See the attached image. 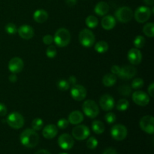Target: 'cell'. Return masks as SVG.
<instances>
[{"label":"cell","instance_id":"43","mask_svg":"<svg viewBox=\"0 0 154 154\" xmlns=\"http://www.w3.org/2000/svg\"><path fill=\"white\" fill-rule=\"evenodd\" d=\"M68 82L69 83V84L70 85H75L77 83V78H75V76H70L69 78V81H68Z\"/></svg>","mask_w":154,"mask_h":154},{"label":"cell","instance_id":"18","mask_svg":"<svg viewBox=\"0 0 154 154\" xmlns=\"http://www.w3.org/2000/svg\"><path fill=\"white\" fill-rule=\"evenodd\" d=\"M20 37L25 40H29L34 36V29L29 25L21 26L17 30Z\"/></svg>","mask_w":154,"mask_h":154},{"label":"cell","instance_id":"48","mask_svg":"<svg viewBox=\"0 0 154 154\" xmlns=\"http://www.w3.org/2000/svg\"><path fill=\"white\" fill-rule=\"evenodd\" d=\"M35 154H51V153L46 150H38V151Z\"/></svg>","mask_w":154,"mask_h":154},{"label":"cell","instance_id":"41","mask_svg":"<svg viewBox=\"0 0 154 154\" xmlns=\"http://www.w3.org/2000/svg\"><path fill=\"white\" fill-rule=\"evenodd\" d=\"M7 108L2 103H0V116H5L7 114Z\"/></svg>","mask_w":154,"mask_h":154},{"label":"cell","instance_id":"17","mask_svg":"<svg viewBox=\"0 0 154 154\" xmlns=\"http://www.w3.org/2000/svg\"><path fill=\"white\" fill-rule=\"evenodd\" d=\"M128 60L132 65H138L142 60V54L138 48H132L128 53Z\"/></svg>","mask_w":154,"mask_h":154},{"label":"cell","instance_id":"3","mask_svg":"<svg viewBox=\"0 0 154 154\" xmlns=\"http://www.w3.org/2000/svg\"><path fill=\"white\" fill-rule=\"evenodd\" d=\"M94 34L88 29H84L81 30L79 33L80 43L85 48H91L95 42Z\"/></svg>","mask_w":154,"mask_h":154},{"label":"cell","instance_id":"32","mask_svg":"<svg viewBox=\"0 0 154 154\" xmlns=\"http://www.w3.org/2000/svg\"><path fill=\"white\" fill-rule=\"evenodd\" d=\"M145 44V38L144 36L142 35H138L134 40V45H135V48H142L144 46Z\"/></svg>","mask_w":154,"mask_h":154},{"label":"cell","instance_id":"47","mask_svg":"<svg viewBox=\"0 0 154 154\" xmlns=\"http://www.w3.org/2000/svg\"><path fill=\"white\" fill-rule=\"evenodd\" d=\"M9 81H11V83H14L16 82L17 81V75H15V74H13L12 73V75H11L10 76H9Z\"/></svg>","mask_w":154,"mask_h":154},{"label":"cell","instance_id":"46","mask_svg":"<svg viewBox=\"0 0 154 154\" xmlns=\"http://www.w3.org/2000/svg\"><path fill=\"white\" fill-rule=\"evenodd\" d=\"M66 4L69 7H73L77 4V0H66Z\"/></svg>","mask_w":154,"mask_h":154},{"label":"cell","instance_id":"42","mask_svg":"<svg viewBox=\"0 0 154 154\" xmlns=\"http://www.w3.org/2000/svg\"><path fill=\"white\" fill-rule=\"evenodd\" d=\"M120 67H119L118 66H117V65H114V66H113L112 67H111V72H112V74H114V75H118L119 72H120Z\"/></svg>","mask_w":154,"mask_h":154},{"label":"cell","instance_id":"20","mask_svg":"<svg viewBox=\"0 0 154 154\" xmlns=\"http://www.w3.org/2000/svg\"><path fill=\"white\" fill-rule=\"evenodd\" d=\"M116 25V20L111 15H108L102 18V26L105 30H111L114 29Z\"/></svg>","mask_w":154,"mask_h":154},{"label":"cell","instance_id":"40","mask_svg":"<svg viewBox=\"0 0 154 154\" xmlns=\"http://www.w3.org/2000/svg\"><path fill=\"white\" fill-rule=\"evenodd\" d=\"M53 42H54V38L51 35H46L43 37V42L45 45H50L52 44Z\"/></svg>","mask_w":154,"mask_h":154},{"label":"cell","instance_id":"19","mask_svg":"<svg viewBox=\"0 0 154 154\" xmlns=\"http://www.w3.org/2000/svg\"><path fill=\"white\" fill-rule=\"evenodd\" d=\"M57 133H58V129L57 126L54 124L47 125L42 131V135L47 139H52L55 138Z\"/></svg>","mask_w":154,"mask_h":154},{"label":"cell","instance_id":"49","mask_svg":"<svg viewBox=\"0 0 154 154\" xmlns=\"http://www.w3.org/2000/svg\"><path fill=\"white\" fill-rule=\"evenodd\" d=\"M144 2L146 5H147L149 6L153 5L154 0H144Z\"/></svg>","mask_w":154,"mask_h":154},{"label":"cell","instance_id":"37","mask_svg":"<svg viewBox=\"0 0 154 154\" xmlns=\"http://www.w3.org/2000/svg\"><path fill=\"white\" fill-rule=\"evenodd\" d=\"M46 54L49 58H54L57 55V48L55 46H49L47 48Z\"/></svg>","mask_w":154,"mask_h":154},{"label":"cell","instance_id":"31","mask_svg":"<svg viewBox=\"0 0 154 154\" xmlns=\"http://www.w3.org/2000/svg\"><path fill=\"white\" fill-rule=\"evenodd\" d=\"M44 122L41 118H35L32 122V127L35 131L41 130L43 127Z\"/></svg>","mask_w":154,"mask_h":154},{"label":"cell","instance_id":"27","mask_svg":"<svg viewBox=\"0 0 154 154\" xmlns=\"http://www.w3.org/2000/svg\"><path fill=\"white\" fill-rule=\"evenodd\" d=\"M86 25L89 27V28H96V26L99 24V20H98L97 17H96L93 16V15H90L88 16L86 18Z\"/></svg>","mask_w":154,"mask_h":154},{"label":"cell","instance_id":"23","mask_svg":"<svg viewBox=\"0 0 154 154\" xmlns=\"http://www.w3.org/2000/svg\"><path fill=\"white\" fill-rule=\"evenodd\" d=\"M109 11V5L105 2H99L94 8L95 13L99 16H105Z\"/></svg>","mask_w":154,"mask_h":154},{"label":"cell","instance_id":"44","mask_svg":"<svg viewBox=\"0 0 154 154\" xmlns=\"http://www.w3.org/2000/svg\"><path fill=\"white\" fill-rule=\"evenodd\" d=\"M148 93L151 97H153L154 96V84L152 83L150 85V87H148Z\"/></svg>","mask_w":154,"mask_h":154},{"label":"cell","instance_id":"28","mask_svg":"<svg viewBox=\"0 0 154 154\" xmlns=\"http://www.w3.org/2000/svg\"><path fill=\"white\" fill-rule=\"evenodd\" d=\"M143 32L144 35L150 38H153L154 36V24L153 23H148L146 24L143 28Z\"/></svg>","mask_w":154,"mask_h":154},{"label":"cell","instance_id":"2","mask_svg":"<svg viewBox=\"0 0 154 154\" xmlns=\"http://www.w3.org/2000/svg\"><path fill=\"white\" fill-rule=\"evenodd\" d=\"M71 41V35L69 30L65 28L59 29L54 35V42L60 48L66 47Z\"/></svg>","mask_w":154,"mask_h":154},{"label":"cell","instance_id":"24","mask_svg":"<svg viewBox=\"0 0 154 154\" xmlns=\"http://www.w3.org/2000/svg\"><path fill=\"white\" fill-rule=\"evenodd\" d=\"M117 81V76L114 74H107L103 77L102 83L105 87H111L115 84Z\"/></svg>","mask_w":154,"mask_h":154},{"label":"cell","instance_id":"8","mask_svg":"<svg viewBox=\"0 0 154 154\" xmlns=\"http://www.w3.org/2000/svg\"><path fill=\"white\" fill-rule=\"evenodd\" d=\"M111 136L117 141H123L127 136V129L122 124L114 125L111 129Z\"/></svg>","mask_w":154,"mask_h":154},{"label":"cell","instance_id":"5","mask_svg":"<svg viewBox=\"0 0 154 154\" xmlns=\"http://www.w3.org/2000/svg\"><path fill=\"white\" fill-rule=\"evenodd\" d=\"M6 123L13 129H20L24 125V118L20 113L12 112L8 116Z\"/></svg>","mask_w":154,"mask_h":154},{"label":"cell","instance_id":"50","mask_svg":"<svg viewBox=\"0 0 154 154\" xmlns=\"http://www.w3.org/2000/svg\"><path fill=\"white\" fill-rule=\"evenodd\" d=\"M60 154H68V153H60Z\"/></svg>","mask_w":154,"mask_h":154},{"label":"cell","instance_id":"13","mask_svg":"<svg viewBox=\"0 0 154 154\" xmlns=\"http://www.w3.org/2000/svg\"><path fill=\"white\" fill-rule=\"evenodd\" d=\"M74 139L69 134H63L58 138V144L63 150H70L74 146Z\"/></svg>","mask_w":154,"mask_h":154},{"label":"cell","instance_id":"12","mask_svg":"<svg viewBox=\"0 0 154 154\" xmlns=\"http://www.w3.org/2000/svg\"><path fill=\"white\" fill-rule=\"evenodd\" d=\"M132 100L139 106H146L150 102V97L143 91H135L132 94Z\"/></svg>","mask_w":154,"mask_h":154},{"label":"cell","instance_id":"33","mask_svg":"<svg viewBox=\"0 0 154 154\" xmlns=\"http://www.w3.org/2000/svg\"><path fill=\"white\" fill-rule=\"evenodd\" d=\"M70 84L66 80H60L57 82V87L61 91H66L69 89Z\"/></svg>","mask_w":154,"mask_h":154},{"label":"cell","instance_id":"34","mask_svg":"<svg viewBox=\"0 0 154 154\" xmlns=\"http://www.w3.org/2000/svg\"><path fill=\"white\" fill-rule=\"evenodd\" d=\"M98 146V141L96 138L94 137H90L87 141V147L90 150H93V149L96 148Z\"/></svg>","mask_w":154,"mask_h":154},{"label":"cell","instance_id":"15","mask_svg":"<svg viewBox=\"0 0 154 154\" xmlns=\"http://www.w3.org/2000/svg\"><path fill=\"white\" fill-rule=\"evenodd\" d=\"M99 105L104 111H111L114 107V98L110 96L109 94L103 95L99 99Z\"/></svg>","mask_w":154,"mask_h":154},{"label":"cell","instance_id":"30","mask_svg":"<svg viewBox=\"0 0 154 154\" xmlns=\"http://www.w3.org/2000/svg\"><path fill=\"white\" fill-rule=\"evenodd\" d=\"M118 92L121 96H129L132 93V89L128 85H122L119 87Z\"/></svg>","mask_w":154,"mask_h":154},{"label":"cell","instance_id":"4","mask_svg":"<svg viewBox=\"0 0 154 154\" xmlns=\"http://www.w3.org/2000/svg\"><path fill=\"white\" fill-rule=\"evenodd\" d=\"M82 109L86 116L90 118H95L99 115V108L97 104L93 100L85 101L83 104Z\"/></svg>","mask_w":154,"mask_h":154},{"label":"cell","instance_id":"35","mask_svg":"<svg viewBox=\"0 0 154 154\" xmlns=\"http://www.w3.org/2000/svg\"><path fill=\"white\" fill-rule=\"evenodd\" d=\"M5 31L9 35H14L17 32V26L15 24L12 23H9L5 26Z\"/></svg>","mask_w":154,"mask_h":154},{"label":"cell","instance_id":"22","mask_svg":"<svg viewBox=\"0 0 154 154\" xmlns=\"http://www.w3.org/2000/svg\"><path fill=\"white\" fill-rule=\"evenodd\" d=\"M69 122L73 125H78L84 120V115L79 111H74L69 114Z\"/></svg>","mask_w":154,"mask_h":154},{"label":"cell","instance_id":"45","mask_svg":"<svg viewBox=\"0 0 154 154\" xmlns=\"http://www.w3.org/2000/svg\"><path fill=\"white\" fill-rule=\"evenodd\" d=\"M103 154H117V153L114 148H108L104 151Z\"/></svg>","mask_w":154,"mask_h":154},{"label":"cell","instance_id":"16","mask_svg":"<svg viewBox=\"0 0 154 154\" xmlns=\"http://www.w3.org/2000/svg\"><path fill=\"white\" fill-rule=\"evenodd\" d=\"M23 61L20 57H14L9 61L8 69L13 74L20 72L23 69Z\"/></svg>","mask_w":154,"mask_h":154},{"label":"cell","instance_id":"39","mask_svg":"<svg viewBox=\"0 0 154 154\" xmlns=\"http://www.w3.org/2000/svg\"><path fill=\"white\" fill-rule=\"evenodd\" d=\"M69 120H67L66 119L62 118L57 121V126H58L60 129H66V128L68 127V126H69Z\"/></svg>","mask_w":154,"mask_h":154},{"label":"cell","instance_id":"26","mask_svg":"<svg viewBox=\"0 0 154 154\" xmlns=\"http://www.w3.org/2000/svg\"><path fill=\"white\" fill-rule=\"evenodd\" d=\"M95 50L96 52L99 53V54H104L108 50V44L105 41L98 42L95 45Z\"/></svg>","mask_w":154,"mask_h":154},{"label":"cell","instance_id":"7","mask_svg":"<svg viewBox=\"0 0 154 154\" xmlns=\"http://www.w3.org/2000/svg\"><path fill=\"white\" fill-rule=\"evenodd\" d=\"M151 16V10L150 8L146 6H140L135 10L134 17L135 20L139 23H145L150 19Z\"/></svg>","mask_w":154,"mask_h":154},{"label":"cell","instance_id":"25","mask_svg":"<svg viewBox=\"0 0 154 154\" xmlns=\"http://www.w3.org/2000/svg\"><path fill=\"white\" fill-rule=\"evenodd\" d=\"M92 129L95 133L97 135H100L105 132V126L104 123L100 120H94L92 123Z\"/></svg>","mask_w":154,"mask_h":154},{"label":"cell","instance_id":"36","mask_svg":"<svg viewBox=\"0 0 154 154\" xmlns=\"http://www.w3.org/2000/svg\"><path fill=\"white\" fill-rule=\"evenodd\" d=\"M144 86V81L141 78H135L132 82V88L133 89H140Z\"/></svg>","mask_w":154,"mask_h":154},{"label":"cell","instance_id":"10","mask_svg":"<svg viewBox=\"0 0 154 154\" xmlns=\"http://www.w3.org/2000/svg\"><path fill=\"white\" fill-rule=\"evenodd\" d=\"M140 127L144 132L148 134L154 133V118L150 115L143 117L140 120Z\"/></svg>","mask_w":154,"mask_h":154},{"label":"cell","instance_id":"21","mask_svg":"<svg viewBox=\"0 0 154 154\" xmlns=\"http://www.w3.org/2000/svg\"><path fill=\"white\" fill-rule=\"evenodd\" d=\"M48 14L44 9H38L33 14V19L38 23H43L48 20Z\"/></svg>","mask_w":154,"mask_h":154},{"label":"cell","instance_id":"38","mask_svg":"<svg viewBox=\"0 0 154 154\" xmlns=\"http://www.w3.org/2000/svg\"><path fill=\"white\" fill-rule=\"evenodd\" d=\"M105 120H106L107 123L108 124H111V123H114L116 121V115L112 112H109L105 116Z\"/></svg>","mask_w":154,"mask_h":154},{"label":"cell","instance_id":"9","mask_svg":"<svg viewBox=\"0 0 154 154\" xmlns=\"http://www.w3.org/2000/svg\"><path fill=\"white\" fill-rule=\"evenodd\" d=\"M90 134V129L85 125H78V126H75L72 130V135L75 139L78 140V141L87 139Z\"/></svg>","mask_w":154,"mask_h":154},{"label":"cell","instance_id":"6","mask_svg":"<svg viewBox=\"0 0 154 154\" xmlns=\"http://www.w3.org/2000/svg\"><path fill=\"white\" fill-rule=\"evenodd\" d=\"M115 17L118 21L123 23L129 22L133 17V12L129 7H120L115 12Z\"/></svg>","mask_w":154,"mask_h":154},{"label":"cell","instance_id":"14","mask_svg":"<svg viewBox=\"0 0 154 154\" xmlns=\"http://www.w3.org/2000/svg\"><path fill=\"white\" fill-rule=\"evenodd\" d=\"M137 70L135 67L131 66H125L120 68L118 73L119 78L123 80H129L133 78L136 75Z\"/></svg>","mask_w":154,"mask_h":154},{"label":"cell","instance_id":"11","mask_svg":"<svg viewBox=\"0 0 154 154\" xmlns=\"http://www.w3.org/2000/svg\"><path fill=\"white\" fill-rule=\"evenodd\" d=\"M71 95L75 100L80 102V101L84 100L86 98L87 90H86L85 87H83L82 85L75 84L71 89Z\"/></svg>","mask_w":154,"mask_h":154},{"label":"cell","instance_id":"1","mask_svg":"<svg viewBox=\"0 0 154 154\" xmlns=\"http://www.w3.org/2000/svg\"><path fill=\"white\" fill-rule=\"evenodd\" d=\"M20 143L26 147L33 148L39 142V136L34 129H27L21 133L20 137Z\"/></svg>","mask_w":154,"mask_h":154},{"label":"cell","instance_id":"29","mask_svg":"<svg viewBox=\"0 0 154 154\" xmlns=\"http://www.w3.org/2000/svg\"><path fill=\"white\" fill-rule=\"evenodd\" d=\"M129 103L126 99H122L118 101L117 104V110L120 111H126V110L128 109L129 108Z\"/></svg>","mask_w":154,"mask_h":154}]
</instances>
